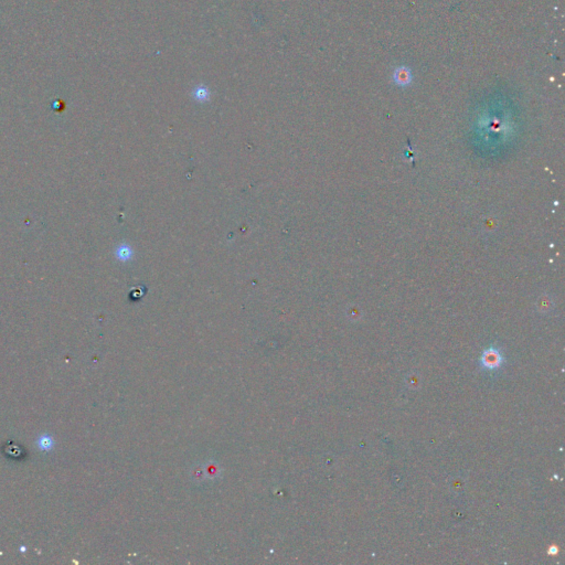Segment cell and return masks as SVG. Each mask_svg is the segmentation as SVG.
Segmentation results:
<instances>
[{"mask_svg":"<svg viewBox=\"0 0 565 565\" xmlns=\"http://www.w3.org/2000/svg\"><path fill=\"white\" fill-rule=\"evenodd\" d=\"M394 79H396V82L399 85H407L411 82V74L406 68L401 67L397 70Z\"/></svg>","mask_w":565,"mask_h":565,"instance_id":"cell-2","label":"cell"},{"mask_svg":"<svg viewBox=\"0 0 565 565\" xmlns=\"http://www.w3.org/2000/svg\"><path fill=\"white\" fill-rule=\"evenodd\" d=\"M481 364L487 369H496L502 364V357L495 348H489L481 357Z\"/></svg>","mask_w":565,"mask_h":565,"instance_id":"cell-1","label":"cell"},{"mask_svg":"<svg viewBox=\"0 0 565 565\" xmlns=\"http://www.w3.org/2000/svg\"><path fill=\"white\" fill-rule=\"evenodd\" d=\"M549 552H550V554H555V553H558V550L552 548V549H551V550L549 551Z\"/></svg>","mask_w":565,"mask_h":565,"instance_id":"cell-3","label":"cell"}]
</instances>
